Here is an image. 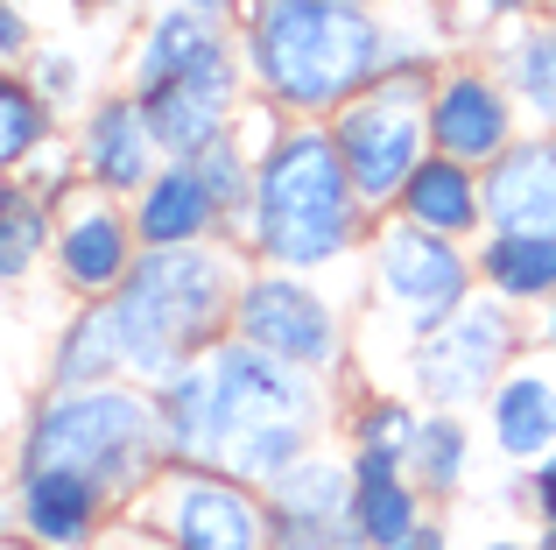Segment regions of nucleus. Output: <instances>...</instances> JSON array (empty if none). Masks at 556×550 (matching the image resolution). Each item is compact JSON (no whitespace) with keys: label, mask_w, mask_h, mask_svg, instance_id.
<instances>
[{"label":"nucleus","mask_w":556,"mask_h":550,"mask_svg":"<svg viewBox=\"0 0 556 550\" xmlns=\"http://www.w3.org/2000/svg\"><path fill=\"white\" fill-rule=\"evenodd\" d=\"M430 85H437L430 57H388V71L367 92L345 99L339 121H331L339 163L367 212H388L402 198V184L416 177V163L430 155Z\"/></svg>","instance_id":"423d86ee"},{"label":"nucleus","mask_w":556,"mask_h":550,"mask_svg":"<svg viewBox=\"0 0 556 550\" xmlns=\"http://www.w3.org/2000/svg\"><path fill=\"white\" fill-rule=\"evenodd\" d=\"M155 135L141 121V99H106V107L85 121V177L99 191H141L155 177Z\"/></svg>","instance_id":"6ab92c4d"},{"label":"nucleus","mask_w":556,"mask_h":550,"mask_svg":"<svg viewBox=\"0 0 556 550\" xmlns=\"http://www.w3.org/2000/svg\"><path fill=\"white\" fill-rule=\"evenodd\" d=\"M359 191L339 163L331 127H282L254 163V248L275 268H325L359 240Z\"/></svg>","instance_id":"20e7f679"},{"label":"nucleus","mask_w":556,"mask_h":550,"mask_svg":"<svg viewBox=\"0 0 556 550\" xmlns=\"http://www.w3.org/2000/svg\"><path fill=\"white\" fill-rule=\"evenodd\" d=\"M486 191V234H549L556 240V135H521L493 170H479Z\"/></svg>","instance_id":"f8f14e48"},{"label":"nucleus","mask_w":556,"mask_h":550,"mask_svg":"<svg viewBox=\"0 0 556 550\" xmlns=\"http://www.w3.org/2000/svg\"><path fill=\"white\" fill-rule=\"evenodd\" d=\"M42 240H50V212H42V198L0 184V283L28 275V262L42 254Z\"/></svg>","instance_id":"bb28decb"},{"label":"nucleus","mask_w":556,"mask_h":550,"mask_svg":"<svg viewBox=\"0 0 556 550\" xmlns=\"http://www.w3.org/2000/svg\"><path fill=\"white\" fill-rule=\"evenodd\" d=\"M479 283L501 303H549L556 297V240L549 234H486L479 240Z\"/></svg>","instance_id":"5701e85b"},{"label":"nucleus","mask_w":556,"mask_h":550,"mask_svg":"<svg viewBox=\"0 0 556 550\" xmlns=\"http://www.w3.org/2000/svg\"><path fill=\"white\" fill-rule=\"evenodd\" d=\"M353 529L367 550H394L422 529V487L408 480V466L374 452H353Z\"/></svg>","instance_id":"aec40b11"},{"label":"nucleus","mask_w":556,"mask_h":550,"mask_svg":"<svg viewBox=\"0 0 556 550\" xmlns=\"http://www.w3.org/2000/svg\"><path fill=\"white\" fill-rule=\"evenodd\" d=\"M78 8H92V0H78Z\"/></svg>","instance_id":"a19ab883"},{"label":"nucleus","mask_w":556,"mask_h":550,"mask_svg":"<svg viewBox=\"0 0 556 550\" xmlns=\"http://www.w3.org/2000/svg\"><path fill=\"white\" fill-rule=\"evenodd\" d=\"M521 495H529V509L543 515V529H556V452H543L529 466V487H521Z\"/></svg>","instance_id":"2f4dec72"},{"label":"nucleus","mask_w":556,"mask_h":550,"mask_svg":"<svg viewBox=\"0 0 556 550\" xmlns=\"http://www.w3.org/2000/svg\"><path fill=\"white\" fill-rule=\"evenodd\" d=\"M71 78H78V71H71V57H42V92H71Z\"/></svg>","instance_id":"72a5a7b5"},{"label":"nucleus","mask_w":556,"mask_h":550,"mask_svg":"<svg viewBox=\"0 0 556 550\" xmlns=\"http://www.w3.org/2000/svg\"><path fill=\"white\" fill-rule=\"evenodd\" d=\"M232 268L212 248H149L106 303V325L121 339V374L163 388L184 360L218 346L212 332L232 317Z\"/></svg>","instance_id":"7ed1b4c3"},{"label":"nucleus","mask_w":556,"mask_h":550,"mask_svg":"<svg viewBox=\"0 0 556 550\" xmlns=\"http://www.w3.org/2000/svg\"><path fill=\"white\" fill-rule=\"evenodd\" d=\"M169 452L163 438V410L141 388H64L28 430V473L36 466H64L99 480L106 495H135L149 480V466Z\"/></svg>","instance_id":"39448f33"},{"label":"nucleus","mask_w":556,"mask_h":550,"mask_svg":"<svg viewBox=\"0 0 556 550\" xmlns=\"http://www.w3.org/2000/svg\"><path fill=\"white\" fill-rule=\"evenodd\" d=\"M549 14H556V0H549Z\"/></svg>","instance_id":"37998d69"},{"label":"nucleus","mask_w":556,"mask_h":550,"mask_svg":"<svg viewBox=\"0 0 556 550\" xmlns=\"http://www.w3.org/2000/svg\"><path fill=\"white\" fill-rule=\"evenodd\" d=\"M155 410H163V438L184 466H212L247 487H268L311 452L317 374L247 339H218L155 388Z\"/></svg>","instance_id":"f257e3e1"},{"label":"nucleus","mask_w":556,"mask_h":550,"mask_svg":"<svg viewBox=\"0 0 556 550\" xmlns=\"http://www.w3.org/2000/svg\"><path fill=\"white\" fill-rule=\"evenodd\" d=\"M515 353H521L515 303H501L493 289H472L444 325L416 339L408 367H416V388L430 396V410H465V402H486L501 388Z\"/></svg>","instance_id":"0eeeda50"},{"label":"nucleus","mask_w":556,"mask_h":550,"mask_svg":"<svg viewBox=\"0 0 556 550\" xmlns=\"http://www.w3.org/2000/svg\"><path fill=\"white\" fill-rule=\"evenodd\" d=\"M535 550H556V529H543V543H535Z\"/></svg>","instance_id":"4c0bfd02"},{"label":"nucleus","mask_w":556,"mask_h":550,"mask_svg":"<svg viewBox=\"0 0 556 550\" xmlns=\"http://www.w3.org/2000/svg\"><path fill=\"white\" fill-rule=\"evenodd\" d=\"M543 346H549V360H556V297L543 303Z\"/></svg>","instance_id":"e433bc0d"},{"label":"nucleus","mask_w":556,"mask_h":550,"mask_svg":"<svg viewBox=\"0 0 556 550\" xmlns=\"http://www.w3.org/2000/svg\"><path fill=\"white\" fill-rule=\"evenodd\" d=\"M501 78H507V92H515V107L529 113L543 135H556V22H535L507 42Z\"/></svg>","instance_id":"b1692460"},{"label":"nucleus","mask_w":556,"mask_h":550,"mask_svg":"<svg viewBox=\"0 0 556 550\" xmlns=\"http://www.w3.org/2000/svg\"><path fill=\"white\" fill-rule=\"evenodd\" d=\"M36 141H42V107H36V92H28V85H14V78H0V170L22 163Z\"/></svg>","instance_id":"c756f323"},{"label":"nucleus","mask_w":556,"mask_h":550,"mask_svg":"<svg viewBox=\"0 0 556 550\" xmlns=\"http://www.w3.org/2000/svg\"><path fill=\"white\" fill-rule=\"evenodd\" d=\"M22 50H28V22L0 0V57H22Z\"/></svg>","instance_id":"473e14b6"},{"label":"nucleus","mask_w":556,"mask_h":550,"mask_svg":"<svg viewBox=\"0 0 556 550\" xmlns=\"http://www.w3.org/2000/svg\"><path fill=\"white\" fill-rule=\"evenodd\" d=\"M0 550H28V543H0Z\"/></svg>","instance_id":"ea45409f"},{"label":"nucleus","mask_w":556,"mask_h":550,"mask_svg":"<svg viewBox=\"0 0 556 550\" xmlns=\"http://www.w3.org/2000/svg\"><path fill=\"white\" fill-rule=\"evenodd\" d=\"M113 374H121V339H113L106 303H99V311H85L78 325L64 332V346H56V382L64 388H106Z\"/></svg>","instance_id":"a878e982"},{"label":"nucleus","mask_w":556,"mask_h":550,"mask_svg":"<svg viewBox=\"0 0 556 550\" xmlns=\"http://www.w3.org/2000/svg\"><path fill=\"white\" fill-rule=\"evenodd\" d=\"M486 550H521V543H486Z\"/></svg>","instance_id":"58836bf2"},{"label":"nucleus","mask_w":556,"mask_h":550,"mask_svg":"<svg viewBox=\"0 0 556 550\" xmlns=\"http://www.w3.org/2000/svg\"><path fill=\"white\" fill-rule=\"evenodd\" d=\"M394 212H402V226H422V234H437V240H472L479 226H486L479 170H465V163H451V155L430 149L416 163V177L402 184Z\"/></svg>","instance_id":"dca6fc26"},{"label":"nucleus","mask_w":556,"mask_h":550,"mask_svg":"<svg viewBox=\"0 0 556 550\" xmlns=\"http://www.w3.org/2000/svg\"><path fill=\"white\" fill-rule=\"evenodd\" d=\"M135 220L127 212H113L106 198H85L78 212H64V226H56V268H64L71 289H85V297H113V289L135 275Z\"/></svg>","instance_id":"4468645a"},{"label":"nucleus","mask_w":556,"mask_h":550,"mask_svg":"<svg viewBox=\"0 0 556 550\" xmlns=\"http://www.w3.org/2000/svg\"><path fill=\"white\" fill-rule=\"evenodd\" d=\"M106 487L99 480H85V473H64V466H36L22 480V523H28V537L36 543H50V550H78V543H92V529H99V515H106Z\"/></svg>","instance_id":"f3484780"},{"label":"nucleus","mask_w":556,"mask_h":550,"mask_svg":"<svg viewBox=\"0 0 556 550\" xmlns=\"http://www.w3.org/2000/svg\"><path fill=\"white\" fill-rule=\"evenodd\" d=\"M353 8H367V0H353Z\"/></svg>","instance_id":"79ce46f5"},{"label":"nucleus","mask_w":556,"mask_h":550,"mask_svg":"<svg viewBox=\"0 0 556 550\" xmlns=\"http://www.w3.org/2000/svg\"><path fill=\"white\" fill-rule=\"evenodd\" d=\"M394 42L353 0H254L247 8V71L289 113H339L388 71Z\"/></svg>","instance_id":"f03ea898"},{"label":"nucleus","mask_w":556,"mask_h":550,"mask_svg":"<svg viewBox=\"0 0 556 550\" xmlns=\"http://www.w3.org/2000/svg\"><path fill=\"white\" fill-rule=\"evenodd\" d=\"M177 8H184V14H198V22H226L240 0H177Z\"/></svg>","instance_id":"f704fd0d"},{"label":"nucleus","mask_w":556,"mask_h":550,"mask_svg":"<svg viewBox=\"0 0 556 550\" xmlns=\"http://www.w3.org/2000/svg\"><path fill=\"white\" fill-rule=\"evenodd\" d=\"M374 275H380V297L408 311V332H416V339L444 325L479 283V268L465 262L458 240H437V234H422V226H388L380 248H374Z\"/></svg>","instance_id":"9d476101"},{"label":"nucleus","mask_w":556,"mask_h":550,"mask_svg":"<svg viewBox=\"0 0 556 550\" xmlns=\"http://www.w3.org/2000/svg\"><path fill=\"white\" fill-rule=\"evenodd\" d=\"M212 226H218V205L190 163H163L135 191V240L141 248H204Z\"/></svg>","instance_id":"a211bd4d"},{"label":"nucleus","mask_w":556,"mask_h":550,"mask_svg":"<svg viewBox=\"0 0 556 550\" xmlns=\"http://www.w3.org/2000/svg\"><path fill=\"white\" fill-rule=\"evenodd\" d=\"M394 550H451V543H444V529H437V523H422L416 537H408V543H394Z\"/></svg>","instance_id":"c9c22d12"},{"label":"nucleus","mask_w":556,"mask_h":550,"mask_svg":"<svg viewBox=\"0 0 556 550\" xmlns=\"http://www.w3.org/2000/svg\"><path fill=\"white\" fill-rule=\"evenodd\" d=\"M190 170H198V184L212 191L218 220H226V212H247V205H254V163L240 155V141H232V135H218L212 149H198V155H190Z\"/></svg>","instance_id":"cd10ccee"},{"label":"nucleus","mask_w":556,"mask_h":550,"mask_svg":"<svg viewBox=\"0 0 556 550\" xmlns=\"http://www.w3.org/2000/svg\"><path fill=\"white\" fill-rule=\"evenodd\" d=\"M232 332L261 353L289 360L303 374H331L339 367V311L296 275H254L232 297Z\"/></svg>","instance_id":"6e6552de"},{"label":"nucleus","mask_w":556,"mask_h":550,"mask_svg":"<svg viewBox=\"0 0 556 550\" xmlns=\"http://www.w3.org/2000/svg\"><path fill=\"white\" fill-rule=\"evenodd\" d=\"M465 466H472V438H465L458 410H430L416 424V445H408V480L422 495H458Z\"/></svg>","instance_id":"393cba45"},{"label":"nucleus","mask_w":556,"mask_h":550,"mask_svg":"<svg viewBox=\"0 0 556 550\" xmlns=\"http://www.w3.org/2000/svg\"><path fill=\"white\" fill-rule=\"evenodd\" d=\"M416 424L422 416L408 410V402H394V396H380L359 410V424H353V445L359 452H374V459H394V466H408V445H416Z\"/></svg>","instance_id":"c85d7f7f"},{"label":"nucleus","mask_w":556,"mask_h":550,"mask_svg":"<svg viewBox=\"0 0 556 550\" xmlns=\"http://www.w3.org/2000/svg\"><path fill=\"white\" fill-rule=\"evenodd\" d=\"M296 523H353V466L331 452H303L282 480H268V529Z\"/></svg>","instance_id":"412c9836"},{"label":"nucleus","mask_w":556,"mask_h":550,"mask_svg":"<svg viewBox=\"0 0 556 550\" xmlns=\"http://www.w3.org/2000/svg\"><path fill=\"white\" fill-rule=\"evenodd\" d=\"M135 99H141V121H149L155 149H163L169 163H190L198 149H212L232 127V64L198 71V78L149 85V92H135Z\"/></svg>","instance_id":"ddd939ff"},{"label":"nucleus","mask_w":556,"mask_h":550,"mask_svg":"<svg viewBox=\"0 0 556 550\" xmlns=\"http://www.w3.org/2000/svg\"><path fill=\"white\" fill-rule=\"evenodd\" d=\"M486 424L507 466H535L556 452V360H515L486 396Z\"/></svg>","instance_id":"2eb2a0df"},{"label":"nucleus","mask_w":556,"mask_h":550,"mask_svg":"<svg viewBox=\"0 0 556 550\" xmlns=\"http://www.w3.org/2000/svg\"><path fill=\"white\" fill-rule=\"evenodd\" d=\"M232 64L226 42H218V22H198V14H163V22L141 36V57H135V92L149 85H169V78H198V71H218Z\"/></svg>","instance_id":"4be33fe9"},{"label":"nucleus","mask_w":556,"mask_h":550,"mask_svg":"<svg viewBox=\"0 0 556 550\" xmlns=\"http://www.w3.org/2000/svg\"><path fill=\"white\" fill-rule=\"evenodd\" d=\"M169 550H268V515L254 487L212 466H177L155 495Z\"/></svg>","instance_id":"1a4fd4ad"},{"label":"nucleus","mask_w":556,"mask_h":550,"mask_svg":"<svg viewBox=\"0 0 556 550\" xmlns=\"http://www.w3.org/2000/svg\"><path fill=\"white\" fill-rule=\"evenodd\" d=\"M268 550H367L353 523H296V529H268Z\"/></svg>","instance_id":"7c9ffc66"},{"label":"nucleus","mask_w":556,"mask_h":550,"mask_svg":"<svg viewBox=\"0 0 556 550\" xmlns=\"http://www.w3.org/2000/svg\"><path fill=\"white\" fill-rule=\"evenodd\" d=\"M521 141V107L493 71H444L430 85V149L465 170H493Z\"/></svg>","instance_id":"9b49d317"}]
</instances>
